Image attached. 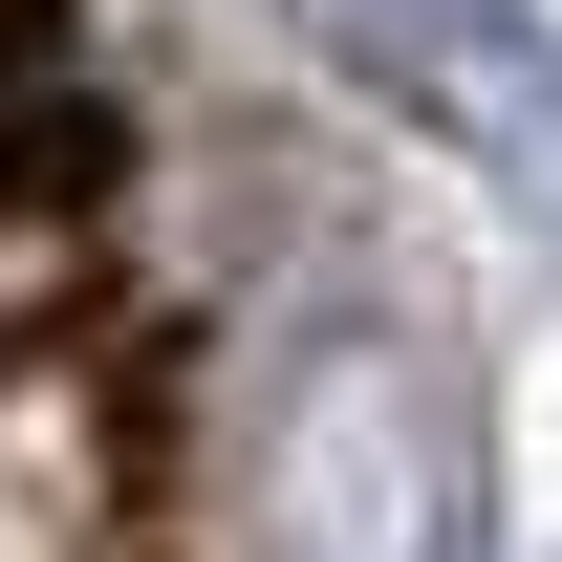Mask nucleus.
<instances>
[{"mask_svg":"<svg viewBox=\"0 0 562 562\" xmlns=\"http://www.w3.org/2000/svg\"><path fill=\"white\" fill-rule=\"evenodd\" d=\"M238 519H260V562H454L476 541V390L412 325H325L260 390Z\"/></svg>","mask_w":562,"mask_h":562,"instance_id":"obj_1","label":"nucleus"},{"mask_svg":"<svg viewBox=\"0 0 562 562\" xmlns=\"http://www.w3.org/2000/svg\"><path fill=\"white\" fill-rule=\"evenodd\" d=\"M303 44L368 109H412L432 151H476L519 216H562V22L541 0H303Z\"/></svg>","mask_w":562,"mask_h":562,"instance_id":"obj_2","label":"nucleus"}]
</instances>
